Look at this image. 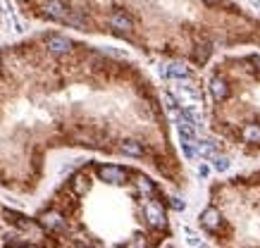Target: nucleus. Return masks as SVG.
<instances>
[{"label": "nucleus", "mask_w": 260, "mask_h": 248, "mask_svg": "<svg viewBox=\"0 0 260 248\" xmlns=\"http://www.w3.org/2000/svg\"><path fill=\"white\" fill-rule=\"evenodd\" d=\"M143 215H146L148 224L158 227V229H163V227L167 224V220H165V210H163V205H160L158 200H146V205H143Z\"/></svg>", "instance_id": "nucleus-1"}, {"label": "nucleus", "mask_w": 260, "mask_h": 248, "mask_svg": "<svg viewBox=\"0 0 260 248\" xmlns=\"http://www.w3.org/2000/svg\"><path fill=\"white\" fill-rule=\"evenodd\" d=\"M46 48H48V53H53V55H67L72 50V41L65 38V36L53 34L46 38Z\"/></svg>", "instance_id": "nucleus-2"}, {"label": "nucleus", "mask_w": 260, "mask_h": 248, "mask_svg": "<svg viewBox=\"0 0 260 248\" xmlns=\"http://www.w3.org/2000/svg\"><path fill=\"white\" fill-rule=\"evenodd\" d=\"M98 177L103 179V181H108V184H122L127 179V170H122L117 165H103L98 170Z\"/></svg>", "instance_id": "nucleus-3"}, {"label": "nucleus", "mask_w": 260, "mask_h": 248, "mask_svg": "<svg viewBox=\"0 0 260 248\" xmlns=\"http://www.w3.org/2000/svg\"><path fill=\"white\" fill-rule=\"evenodd\" d=\"M43 12L48 15L50 19H62L70 15V10H67V5H65V0H46V5H43Z\"/></svg>", "instance_id": "nucleus-4"}, {"label": "nucleus", "mask_w": 260, "mask_h": 248, "mask_svg": "<svg viewBox=\"0 0 260 248\" xmlns=\"http://www.w3.org/2000/svg\"><path fill=\"white\" fill-rule=\"evenodd\" d=\"M110 26L115 29V31H131L134 29V19L129 17V15H124V12H112L110 15Z\"/></svg>", "instance_id": "nucleus-5"}, {"label": "nucleus", "mask_w": 260, "mask_h": 248, "mask_svg": "<svg viewBox=\"0 0 260 248\" xmlns=\"http://www.w3.org/2000/svg\"><path fill=\"white\" fill-rule=\"evenodd\" d=\"M201 222H203L205 229L217 231L220 229V222H222V215H220V210H215V208H208V210L201 215Z\"/></svg>", "instance_id": "nucleus-6"}, {"label": "nucleus", "mask_w": 260, "mask_h": 248, "mask_svg": "<svg viewBox=\"0 0 260 248\" xmlns=\"http://www.w3.org/2000/svg\"><path fill=\"white\" fill-rule=\"evenodd\" d=\"M41 227H46V229H62V227H65V220H62L60 213L48 210V213L41 215Z\"/></svg>", "instance_id": "nucleus-7"}, {"label": "nucleus", "mask_w": 260, "mask_h": 248, "mask_svg": "<svg viewBox=\"0 0 260 248\" xmlns=\"http://www.w3.org/2000/svg\"><path fill=\"white\" fill-rule=\"evenodd\" d=\"M119 150H122L124 155H129V158H141V155H143V146L139 141H134V139L119 143Z\"/></svg>", "instance_id": "nucleus-8"}, {"label": "nucleus", "mask_w": 260, "mask_h": 248, "mask_svg": "<svg viewBox=\"0 0 260 248\" xmlns=\"http://www.w3.org/2000/svg\"><path fill=\"white\" fill-rule=\"evenodd\" d=\"M210 93H213L217 100H224V98L229 96V86H227V81H224V79H213V81H210Z\"/></svg>", "instance_id": "nucleus-9"}, {"label": "nucleus", "mask_w": 260, "mask_h": 248, "mask_svg": "<svg viewBox=\"0 0 260 248\" xmlns=\"http://www.w3.org/2000/svg\"><path fill=\"white\" fill-rule=\"evenodd\" d=\"M241 136L246 143H260V124H246Z\"/></svg>", "instance_id": "nucleus-10"}, {"label": "nucleus", "mask_w": 260, "mask_h": 248, "mask_svg": "<svg viewBox=\"0 0 260 248\" xmlns=\"http://www.w3.org/2000/svg\"><path fill=\"white\" fill-rule=\"evenodd\" d=\"M196 155H201L203 160H213L217 153H215V146L213 143L201 141V143H196Z\"/></svg>", "instance_id": "nucleus-11"}, {"label": "nucleus", "mask_w": 260, "mask_h": 248, "mask_svg": "<svg viewBox=\"0 0 260 248\" xmlns=\"http://www.w3.org/2000/svg\"><path fill=\"white\" fill-rule=\"evenodd\" d=\"M136 189H139V194L146 196V198H150V196L155 194V186H153V181L146 177H139L136 179Z\"/></svg>", "instance_id": "nucleus-12"}, {"label": "nucleus", "mask_w": 260, "mask_h": 248, "mask_svg": "<svg viewBox=\"0 0 260 248\" xmlns=\"http://www.w3.org/2000/svg\"><path fill=\"white\" fill-rule=\"evenodd\" d=\"M72 186H74L76 194H86L91 184H89V177H84V174H76L74 181H72Z\"/></svg>", "instance_id": "nucleus-13"}, {"label": "nucleus", "mask_w": 260, "mask_h": 248, "mask_svg": "<svg viewBox=\"0 0 260 248\" xmlns=\"http://www.w3.org/2000/svg\"><path fill=\"white\" fill-rule=\"evenodd\" d=\"M213 167H215V172H227L232 165H229V160L224 158V155H215L213 158Z\"/></svg>", "instance_id": "nucleus-14"}, {"label": "nucleus", "mask_w": 260, "mask_h": 248, "mask_svg": "<svg viewBox=\"0 0 260 248\" xmlns=\"http://www.w3.org/2000/svg\"><path fill=\"white\" fill-rule=\"evenodd\" d=\"M172 208H174V210H184L186 203L182 200V198H172Z\"/></svg>", "instance_id": "nucleus-15"}, {"label": "nucleus", "mask_w": 260, "mask_h": 248, "mask_svg": "<svg viewBox=\"0 0 260 248\" xmlns=\"http://www.w3.org/2000/svg\"><path fill=\"white\" fill-rule=\"evenodd\" d=\"M208 174H210V170H208V165H201V167H198V177H208Z\"/></svg>", "instance_id": "nucleus-16"}, {"label": "nucleus", "mask_w": 260, "mask_h": 248, "mask_svg": "<svg viewBox=\"0 0 260 248\" xmlns=\"http://www.w3.org/2000/svg\"><path fill=\"white\" fill-rule=\"evenodd\" d=\"M203 2H208V5H217L220 0H203Z\"/></svg>", "instance_id": "nucleus-17"}]
</instances>
